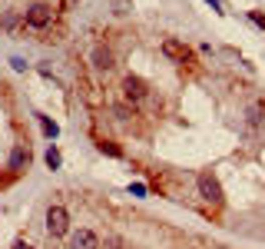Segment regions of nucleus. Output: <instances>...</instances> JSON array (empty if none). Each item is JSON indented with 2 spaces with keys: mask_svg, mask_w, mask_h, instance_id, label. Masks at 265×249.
Listing matches in <instances>:
<instances>
[{
  "mask_svg": "<svg viewBox=\"0 0 265 249\" xmlns=\"http://www.w3.org/2000/svg\"><path fill=\"white\" fill-rule=\"evenodd\" d=\"M47 233L50 236H66L70 233V213H66L60 203H53V206L47 209Z\"/></svg>",
  "mask_w": 265,
  "mask_h": 249,
  "instance_id": "nucleus-1",
  "label": "nucleus"
},
{
  "mask_svg": "<svg viewBox=\"0 0 265 249\" xmlns=\"http://www.w3.org/2000/svg\"><path fill=\"white\" fill-rule=\"evenodd\" d=\"M199 196L212 206H222V186L212 173H199Z\"/></svg>",
  "mask_w": 265,
  "mask_h": 249,
  "instance_id": "nucleus-2",
  "label": "nucleus"
},
{
  "mask_svg": "<svg viewBox=\"0 0 265 249\" xmlns=\"http://www.w3.org/2000/svg\"><path fill=\"white\" fill-rule=\"evenodd\" d=\"M24 20L30 27H37V30H43L47 24H53V7H47V4H33V7L24 14Z\"/></svg>",
  "mask_w": 265,
  "mask_h": 249,
  "instance_id": "nucleus-3",
  "label": "nucleus"
},
{
  "mask_svg": "<svg viewBox=\"0 0 265 249\" xmlns=\"http://www.w3.org/2000/svg\"><path fill=\"white\" fill-rule=\"evenodd\" d=\"M146 93H149V87H146L139 77H123V97L126 100L139 103V100H146Z\"/></svg>",
  "mask_w": 265,
  "mask_h": 249,
  "instance_id": "nucleus-4",
  "label": "nucleus"
},
{
  "mask_svg": "<svg viewBox=\"0 0 265 249\" xmlns=\"http://www.w3.org/2000/svg\"><path fill=\"white\" fill-rule=\"evenodd\" d=\"M70 249H100V236L93 229H80V233H73Z\"/></svg>",
  "mask_w": 265,
  "mask_h": 249,
  "instance_id": "nucleus-5",
  "label": "nucleus"
},
{
  "mask_svg": "<svg viewBox=\"0 0 265 249\" xmlns=\"http://www.w3.org/2000/svg\"><path fill=\"white\" fill-rule=\"evenodd\" d=\"M27 163H30V146L17 143L14 153H10V169H14V173H20V169H27Z\"/></svg>",
  "mask_w": 265,
  "mask_h": 249,
  "instance_id": "nucleus-6",
  "label": "nucleus"
},
{
  "mask_svg": "<svg viewBox=\"0 0 265 249\" xmlns=\"http://www.w3.org/2000/svg\"><path fill=\"white\" fill-rule=\"evenodd\" d=\"M162 53L166 56H172V60H189V47H186V43H179V40H172V37H169V40H162Z\"/></svg>",
  "mask_w": 265,
  "mask_h": 249,
  "instance_id": "nucleus-7",
  "label": "nucleus"
},
{
  "mask_svg": "<svg viewBox=\"0 0 265 249\" xmlns=\"http://www.w3.org/2000/svg\"><path fill=\"white\" fill-rule=\"evenodd\" d=\"M93 64H97L100 70H110V67H113V53L103 50V47H97V50H93Z\"/></svg>",
  "mask_w": 265,
  "mask_h": 249,
  "instance_id": "nucleus-8",
  "label": "nucleus"
},
{
  "mask_svg": "<svg viewBox=\"0 0 265 249\" xmlns=\"http://www.w3.org/2000/svg\"><path fill=\"white\" fill-rule=\"evenodd\" d=\"M100 150H103V153H110V156H123V150H120V146H116V143H113V140H100Z\"/></svg>",
  "mask_w": 265,
  "mask_h": 249,
  "instance_id": "nucleus-9",
  "label": "nucleus"
},
{
  "mask_svg": "<svg viewBox=\"0 0 265 249\" xmlns=\"http://www.w3.org/2000/svg\"><path fill=\"white\" fill-rule=\"evenodd\" d=\"M47 166L50 169H60V150H56V146H50V150H47Z\"/></svg>",
  "mask_w": 265,
  "mask_h": 249,
  "instance_id": "nucleus-10",
  "label": "nucleus"
},
{
  "mask_svg": "<svg viewBox=\"0 0 265 249\" xmlns=\"http://www.w3.org/2000/svg\"><path fill=\"white\" fill-rule=\"evenodd\" d=\"M40 127H43V133H47V137H56V133H60V127H56V123H50L47 116H40Z\"/></svg>",
  "mask_w": 265,
  "mask_h": 249,
  "instance_id": "nucleus-11",
  "label": "nucleus"
},
{
  "mask_svg": "<svg viewBox=\"0 0 265 249\" xmlns=\"http://www.w3.org/2000/svg\"><path fill=\"white\" fill-rule=\"evenodd\" d=\"M103 246H106V249H126L120 236H106V242H103Z\"/></svg>",
  "mask_w": 265,
  "mask_h": 249,
  "instance_id": "nucleus-12",
  "label": "nucleus"
},
{
  "mask_svg": "<svg viewBox=\"0 0 265 249\" xmlns=\"http://www.w3.org/2000/svg\"><path fill=\"white\" fill-rule=\"evenodd\" d=\"M249 20H252L255 27H262V30H265V14H258V10H249Z\"/></svg>",
  "mask_w": 265,
  "mask_h": 249,
  "instance_id": "nucleus-13",
  "label": "nucleus"
},
{
  "mask_svg": "<svg viewBox=\"0 0 265 249\" xmlns=\"http://www.w3.org/2000/svg\"><path fill=\"white\" fill-rule=\"evenodd\" d=\"M129 113H133V110H129L126 103H120V106H116V120H129Z\"/></svg>",
  "mask_w": 265,
  "mask_h": 249,
  "instance_id": "nucleus-14",
  "label": "nucleus"
},
{
  "mask_svg": "<svg viewBox=\"0 0 265 249\" xmlns=\"http://www.w3.org/2000/svg\"><path fill=\"white\" fill-rule=\"evenodd\" d=\"M129 193H133V196H146V186L143 183H133V186H129Z\"/></svg>",
  "mask_w": 265,
  "mask_h": 249,
  "instance_id": "nucleus-15",
  "label": "nucleus"
},
{
  "mask_svg": "<svg viewBox=\"0 0 265 249\" xmlns=\"http://www.w3.org/2000/svg\"><path fill=\"white\" fill-rule=\"evenodd\" d=\"M14 249H33V246H27L24 239H17V242H14Z\"/></svg>",
  "mask_w": 265,
  "mask_h": 249,
  "instance_id": "nucleus-16",
  "label": "nucleus"
},
{
  "mask_svg": "<svg viewBox=\"0 0 265 249\" xmlns=\"http://www.w3.org/2000/svg\"><path fill=\"white\" fill-rule=\"evenodd\" d=\"M206 4H212V10H219V0H206Z\"/></svg>",
  "mask_w": 265,
  "mask_h": 249,
  "instance_id": "nucleus-17",
  "label": "nucleus"
}]
</instances>
